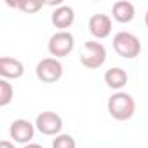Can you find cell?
I'll use <instances>...</instances> for the list:
<instances>
[{
    "instance_id": "obj_10",
    "label": "cell",
    "mask_w": 148,
    "mask_h": 148,
    "mask_svg": "<svg viewBox=\"0 0 148 148\" xmlns=\"http://www.w3.org/2000/svg\"><path fill=\"white\" fill-rule=\"evenodd\" d=\"M51 21H52V25L56 28H59L61 32H64L66 28H70L73 25V21H75V12H73V9L68 7V5H61V7H58L52 12Z\"/></svg>"
},
{
    "instance_id": "obj_16",
    "label": "cell",
    "mask_w": 148,
    "mask_h": 148,
    "mask_svg": "<svg viewBox=\"0 0 148 148\" xmlns=\"http://www.w3.org/2000/svg\"><path fill=\"white\" fill-rule=\"evenodd\" d=\"M0 148H14V145L11 141H0Z\"/></svg>"
},
{
    "instance_id": "obj_12",
    "label": "cell",
    "mask_w": 148,
    "mask_h": 148,
    "mask_svg": "<svg viewBox=\"0 0 148 148\" xmlns=\"http://www.w3.org/2000/svg\"><path fill=\"white\" fill-rule=\"evenodd\" d=\"M127 80H129V77L122 68H110L105 73V84L112 89H117V91L122 89L127 84Z\"/></svg>"
},
{
    "instance_id": "obj_17",
    "label": "cell",
    "mask_w": 148,
    "mask_h": 148,
    "mask_svg": "<svg viewBox=\"0 0 148 148\" xmlns=\"http://www.w3.org/2000/svg\"><path fill=\"white\" fill-rule=\"evenodd\" d=\"M25 148H44V146H40V145H37V143H28Z\"/></svg>"
},
{
    "instance_id": "obj_4",
    "label": "cell",
    "mask_w": 148,
    "mask_h": 148,
    "mask_svg": "<svg viewBox=\"0 0 148 148\" xmlns=\"http://www.w3.org/2000/svg\"><path fill=\"white\" fill-rule=\"evenodd\" d=\"M35 73H37V79L40 82L54 84L63 77V64L56 58H45L37 64Z\"/></svg>"
},
{
    "instance_id": "obj_7",
    "label": "cell",
    "mask_w": 148,
    "mask_h": 148,
    "mask_svg": "<svg viewBox=\"0 0 148 148\" xmlns=\"http://www.w3.org/2000/svg\"><path fill=\"white\" fill-rule=\"evenodd\" d=\"M9 132H11V138H12L16 143L26 145V143H30V141L33 139L35 127H33L32 122H28V120H25V119H18V120H14V122L11 124Z\"/></svg>"
},
{
    "instance_id": "obj_2",
    "label": "cell",
    "mask_w": 148,
    "mask_h": 148,
    "mask_svg": "<svg viewBox=\"0 0 148 148\" xmlns=\"http://www.w3.org/2000/svg\"><path fill=\"white\" fill-rule=\"evenodd\" d=\"M113 49L124 59H134L141 54V42L136 35L127 32H119L113 37Z\"/></svg>"
},
{
    "instance_id": "obj_1",
    "label": "cell",
    "mask_w": 148,
    "mask_h": 148,
    "mask_svg": "<svg viewBox=\"0 0 148 148\" xmlns=\"http://www.w3.org/2000/svg\"><path fill=\"white\" fill-rule=\"evenodd\" d=\"M136 112V103L132 99L131 94L127 92H115L110 99H108V113L115 119V120H129Z\"/></svg>"
},
{
    "instance_id": "obj_14",
    "label": "cell",
    "mask_w": 148,
    "mask_h": 148,
    "mask_svg": "<svg viewBox=\"0 0 148 148\" xmlns=\"http://www.w3.org/2000/svg\"><path fill=\"white\" fill-rule=\"evenodd\" d=\"M12 98H14L12 86L5 79H2V80H0V106H7L12 101Z\"/></svg>"
},
{
    "instance_id": "obj_11",
    "label": "cell",
    "mask_w": 148,
    "mask_h": 148,
    "mask_svg": "<svg viewBox=\"0 0 148 148\" xmlns=\"http://www.w3.org/2000/svg\"><path fill=\"white\" fill-rule=\"evenodd\" d=\"M134 14H136L134 5L131 2H127V0H119L112 7V16L119 23H131L134 19Z\"/></svg>"
},
{
    "instance_id": "obj_15",
    "label": "cell",
    "mask_w": 148,
    "mask_h": 148,
    "mask_svg": "<svg viewBox=\"0 0 148 148\" xmlns=\"http://www.w3.org/2000/svg\"><path fill=\"white\" fill-rule=\"evenodd\" d=\"M52 148H77V143L70 134H58L52 139Z\"/></svg>"
},
{
    "instance_id": "obj_6",
    "label": "cell",
    "mask_w": 148,
    "mask_h": 148,
    "mask_svg": "<svg viewBox=\"0 0 148 148\" xmlns=\"http://www.w3.org/2000/svg\"><path fill=\"white\" fill-rule=\"evenodd\" d=\"M37 129L45 136H56L63 129V119L54 112H42L35 122Z\"/></svg>"
},
{
    "instance_id": "obj_18",
    "label": "cell",
    "mask_w": 148,
    "mask_h": 148,
    "mask_svg": "<svg viewBox=\"0 0 148 148\" xmlns=\"http://www.w3.org/2000/svg\"><path fill=\"white\" fill-rule=\"evenodd\" d=\"M145 25H146V28H148V11H146V14H145Z\"/></svg>"
},
{
    "instance_id": "obj_9",
    "label": "cell",
    "mask_w": 148,
    "mask_h": 148,
    "mask_svg": "<svg viewBox=\"0 0 148 148\" xmlns=\"http://www.w3.org/2000/svg\"><path fill=\"white\" fill-rule=\"evenodd\" d=\"M25 73V66L19 59L2 56L0 58V75L4 79H19Z\"/></svg>"
},
{
    "instance_id": "obj_13",
    "label": "cell",
    "mask_w": 148,
    "mask_h": 148,
    "mask_svg": "<svg viewBox=\"0 0 148 148\" xmlns=\"http://www.w3.org/2000/svg\"><path fill=\"white\" fill-rule=\"evenodd\" d=\"M7 5L16 7V9H19L25 14H33L38 9H42L45 4L40 2V0H18V2H7Z\"/></svg>"
},
{
    "instance_id": "obj_5",
    "label": "cell",
    "mask_w": 148,
    "mask_h": 148,
    "mask_svg": "<svg viewBox=\"0 0 148 148\" xmlns=\"http://www.w3.org/2000/svg\"><path fill=\"white\" fill-rule=\"evenodd\" d=\"M73 47H75V38H73V35L70 32H58V33H54L49 38V44H47V49H49L51 56H54L56 59L68 56L73 51Z\"/></svg>"
},
{
    "instance_id": "obj_8",
    "label": "cell",
    "mask_w": 148,
    "mask_h": 148,
    "mask_svg": "<svg viewBox=\"0 0 148 148\" xmlns=\"http://www.w3.org/2000/svg\"><path fill=\"white\" fill-rule=\"evenodd\" d=\"M89 32L96 38H106L112 33V19L106 14H94L89 19Z\"/></svg>"
},
{
    "instance_id": "obj_3",
    "label": "cell",
    "mask_w": 148,
    "mask_h": 148,
    "mask_svg": "<svg viewBox=\"0 0 148 148\" xmlns=\"http://www.w3.org/2000/svg\"><path fill=\"white\" fill-rule=\"evenodd\" d=\"M105 61H106V49L103 47V44L92 42V40L86 42L84 51L80 54V63L89 70H96V68H101Z\"/></svg>"
}]
</instances>
